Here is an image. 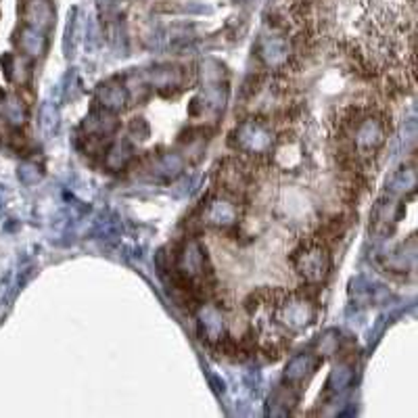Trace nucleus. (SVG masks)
<instances>
[{
	"label": "nucleus",
	"instance_id": "nucleus-2",
	"mask_svg": "<svg viewBox=\"0 0 418 418\" xmlns=\"http://www.w3.org/2000/svg\"><path fill=\"white\" fill-rule=\"evenodd\" d=\"M295 266L299 270V274L310 282H320L328 274V251L320 240H310L303 245L301 251H297L295 255Z\"/></svg>",
	"mask_w": 418,
	"mask_h": 418
},
{
	"label": "nucleus",
	"instance_id": "nucleus-1",
	"mask_svg": "<svg viewBox=\"0 0 418 418\" xmlns=\"http://www.w3.org/2000/svg\"><path fill=\"white\" fill-rule=\"evenodd\" d=\"M337 139L352 161H368L387 139L385 115L371 105H354L339 120Z\"/></svg>",
	"mask_w": 418,
	"mask_h": 418
}]
</instances>
